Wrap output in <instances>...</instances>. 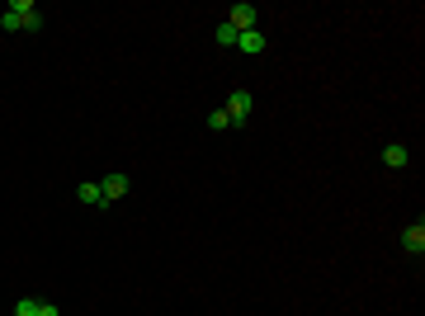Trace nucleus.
Returning a JSON list of instances; mask_svg holds the SVG:
<instances>
[{
  "label": "nucleus",
  "instance_id": "f03ea898",
  "mask_svg": "<svg viewBox=\"0 0 425 316\" xmlns=\"http://www.w3.org/2000/svg\"><path fill=\"white\" fill-rule=\"evenodd\" d=\"M251 109H255L251 90H232L227 94V119H232V128H241V123L251 119Z\"/></svg>",
  "mask_w": 425,
  "mask_h": 316
},
{
  "label": "nucleus",
  "instance_id": "39448f33",
  "mask_svg": "<svg viewBox=\"0 0 425 316\" xmlns=\"http://www.w3.org/2000/svg\"><path fill=\"white\" fill-rule=\"evenodd\" d=\"M402 251H407V255H421L425 251V227L421 222H411L407 231H402Z\"/></svg>",
  "mask_w": 425,
  "mask_h": 316
},
{
  "label": "nucleus",
  "instance_id": "9b49d317",
  "mask_svg": "<svg viewBox=\"0 0 425 316\" xmlns=\"http://www.w3.org/2000/svg\"><path fill=\"white\" fill-rule=\"evenodd\" d=\"M14 316H38V303H33V298H19V303H14Z\"/></svg>",
  "mask_w": 425,
  "mask_h": 316
},
{
  "label": "nucleus",
  "instance_id": "1a4fd4ad",
  "mask_svg": "<svg viewBox=\"0 0 425 316\" xmlns=\"http://www.w3.org/2000/svg\"><path fill=\"white\" fill-rule=\"evenodd\" d=\"M237 38H241V33L222 19V24H217V43H222V48H237Z\"/></svg>",
  "mask_w": 425,
  "mask_h": 316
},
{
  "label": "nucleus",
  "instance_id": "f257e3e1",
  "mask_svg": "<svg viewBox=\"0 0 425 316\" xmlns=\"http://www.w3.org/2000/svg\"><path fill=\"white\" fill-rule=\"evenodd\" d=\"M0 28H5V33L33 28V33H38V28H43V14H38V5H33V0H10V5L0 10Z\"/></svg>",
  "mask_w": 425,
  "mask_h": 316
},
{
  "label": "nucleus",
  "instance_id": "f8f14e48",
  "mask_svg": "<svg viewBox=\"0 0 425 316\" xmlns=\"http://www.w3.org/2000/svg\"><path fill=\"white\" fill-rule=\"evenodd\" d=\"M38 316H62V312H57V303H38Z\"/></svg>",
  "mask_w": 425,
  "mask_h": 316
},
{
  "label": "nucleus",
  "instance_id": "7ed1b4c3",
  "mask_svg": "<svg viewBox=\"0 0 425 316\" xmlns=\"http://www.w3.org/2000/svg\"><path fill=\"white\" fill-rule=\"evenodd\" d=\"M227 24L237 28V33H246V28L260 24V10H255V5H232V10H227Z\"/></svg>",
  "mask_w": 425,
  "mask_h": 316
},
{
  "label": "nucleus",
  "instance_id": "423d86ee",
  "mask_svg": "<svg viewBox=\"0 0 425 316\" xmlns=\"http://www.w3.org/2000/svg\"><path fill=\"white\" fill-rule=\"evenodd\" d=\"M407 160H411V151H407L402 142H392V146L383 151V165H387V170H407Z\"/></svg>",
  "mask_w": 425,
  "mask_h": 316
},
{
  "label": "nucleus",
  "instance_id": "9d476101",
  "mask_svg": "<svg viewBox=\"0 0 425 316\" xmlns=\"http://www.w3.org/2000/svg\"><path fill=\"white\" fill-rule=\"evenodd\" d=\"M208 128H212V132H227V128H232V119H227V109H212V114H208Z\"/></svg>",
  "mask_w": 425,
  "mask_h": 316
},
{
  "label": "nucleus",
  "instance_id": "20e7f679",
  "mask_svg": "<svg viewBox=\"0 0 425 316\" xmlns=\"http://www.w3.org/2000/svg\"><path fill=\"white\" fill-rule=\"evenodd\" d=\"M99 189H104V208H109V203H119L128 194V175H109V180H99Z\"/></svg>",
  "mask_w": 425,
  "mask_h": 316
},
{
  "label": "nucleus",
  "instance_id": "0eeeda50",
  "mask_svg": "<svg viewBox=\"0 0 425 316\" xmlns=\"http://www.w3.org/2000/svg\"><path fill=\"white\" fill-rule=\"evenodd\" d=\"M237 48L241 53H265V33H260V28H246V33L237 38Z\"/></svg>",
  "mask_w": 425,
  "mask_h": 316
},
{
  "label": "nucleus",
  "instance_id": "6e6552de",
  "mask_svg": "<svg viewBox=\"0 0 425 316\" xmlns=\"http://www.w3.org/2000/svg\"><path fill=\"white\" fill-rule=\"evenodd\" d=\"M80 203H90V208H104V189L95 185V180H90V185H80Z\"/></svg>",
  "mask_w": 425,
  "mask_h": 316
}]
</instances>
